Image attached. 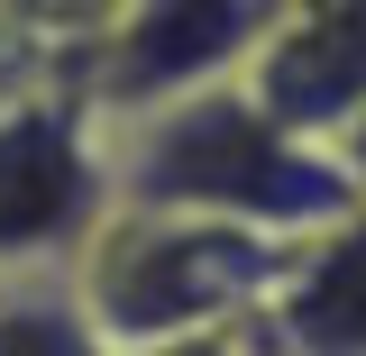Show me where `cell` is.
<instances>
[{
	"label": "cell",
	"instance_id": "cell-6",
	"mask_svg": "<svg viewBox=\"0 0 366 356\" xmlns=\"http://www.w3.org/2000/svg\"><path fill=\"white\" fill-rule=\"evenodd\" d=\"M266 356H366V201L293 238L274 302L247 329Z\"/></svg>",
	"mask_w": 366,
	"mask_h": 356
},
{
	"label": "cell",
	"instance_id": "cell-7",
	"mask_svg": "<svg viewBox=\"0 0 366 356\" xmlns=\"http://www.w3.org/2000/svg\"><path fill=\"white\" fill-rule=\"evenodd\" d=\"M0 356H110V347L92 338L64 274H28V283H0Z\"/></svg>",
	"mask_w": 366,
	"mask_h": 356
},
{
	"label": "cell",
	"instance_id": "cell-1",
	"mask_svg": "<svg viewBox=\"0 0 366 356\" xmlns=\"http://www.w3.org/2000/svg\"><path fill=\"white\" fill-rule=\"evenodd\" d=\"M101 165H110V201H129V210L238 220V228L284 238V247L330 228L357 201V183L293 128H274L247 101V83H202L183 101L101 119Z\"/></svg>",
	"mask_w": 366,
	"mask_h": 356
},
{
	"label": "cell",
	"instance_id": "cell-5",
	"mask_svg": "<svg viewBox=\"0 0 366 356\" xmlns=\"http://www.w3.org/2000/svg\"><path fill=\"white\" fill-rule=\"evenodd\" d=\"M284 0H129L83 64L92 119H129L202 83H238Z\"/></svg>",
	"mask_w": 366,
	"mask_h": 356
},
{
	"label": "cell",
	"instance_id": "cell-8",
	"mask_svg": "<svg viewBox=\"0 0 366 356\" xmlns=\"http://www.w3.org/2000/svg\"><path fill=\"white\" fill-rule=\"evenodd\" d=\"M165 356H266V347L238 329V338H192V347H165Z\"/></svg>",
	"mask_w": 366,
	"mask_h": 356
},
{
	"label": "cell",
	"instance_id": "cell-2",
	"mask_svg": "<svg viewBox=\"0 0 366 356\" xmlns=\"http://www.w3.org/2000/svg\"><path fill=\"white\" fill-rule=\"evenodd\" d=\"M284 238L238 220H192V210H129L110 201L83 256L64 265L92 338L110 356H165L192 338H238L284 283Z\"/></svg>",
	"mask_w": 366,
	"mask_h": 356
},
{
	"label": "cell",
	"instance_id": "cell-3",
	"mask_svg": "<svg viewBox=\"0 0 366 356\" xmlns=\"http://www.w3.org/2000/svg\"><path fill=\"white\" fill-rule=\"evenodd\" d=\"M101 210H110V165L83 73L0 55V283L64 274Z\"/></svg>",
	"mask_w": 366,
	"mask_h": 356
},
{
	"label": "cell",
	"instance_id": "cell-4",
	"mask_svg": "<svg viewBox=\"0 0 366 356\" xmlns=\"http://www.w3.org/2000/svg\"><path fill=\"white\" fill-rule=\"evenodd\" d=\"M238 83L274 128L320 146L366 201V0H284Z\"/></svg>",
	"mask_w": 366,
	"mask_h": 356
}]
</instances>
